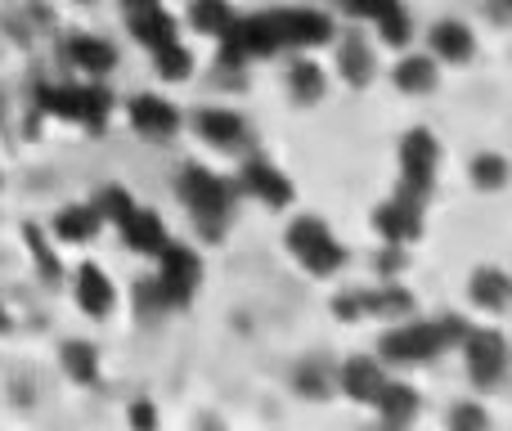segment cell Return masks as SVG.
Masks as SVG:
<instances>
[{"label": "cell", "mask_w": 512, "mask_h": 431, "mask_svg": "<svg viewBox=\"0 0 512 431\" xmlns=\"http://www.w3.org/2000/svg\"><path fill=\"white\" fill-rule=\"evenodd\" d=\"M391 81H396L400 95L423 99V95H432V90L441 86V63H436L432 54H409L405 50L396 59V68H391Z\"/></svg>", "instance_id": "7402d4cb"}, {"label": "cell", "mask_w": 512, "mask_h": 431, "mask_svg": "<svg viewBox=\"0 0 512 431\" xmlns=\"http://www.w3.org/2000/svg\"><path fill=\"white\" fill-rule=\"evenodd\" d=\"M239 189L252 198V203L270 207V212H283V207H292V198H297L288 171H283L279 162H270V158H248V162H243Z\"/></svg>", "instance_id": "7c38bea8"}, {"label": "cell", "mask_w": 512, "mask_h": 431, "mask_svg": "<svg viewBox=\"0 0 512 431\" xmlns=\"http://www.w3.org/2000/svg\"><path fill=\"white\" fill-rule=\"evenodd\" d=\"M369 409H373V414H378L387 427H405V423H414V418L423 414V400H418V391L409 387V382L387 378V382H382V391H378V400H373Z\"/></svg>", "instance_id": "603a6c76"}, {"label": "cell", "mask_w": 512, "mask_h": 431, "mask_svg": "<svg viewBox=\"0 0 512 431\" xmlns=\"http://www.w3.org/2000/svg\"><path fill=\"white\" fill-rule=\"evenodd\" d=\"M423 212H427V203H418V198H409L396 189L387 203L373 207V234H378L382 243L414 247L418 238H423Z\"/></svg>", "instance_id": "8fae6325"}, {"label": "cell", "mask_w": 512, "mask_h": 431, "mask_svg": "<svg viewBox=\"0 0 512 431\" xmlns=\"http://www.w3.org/2000/svg\"><path fill=\"white\" fill-rule=\"evenodd\" d=\"M221 68H248L256 59H274L279 54V36H274L270 14H248V18H234L221 36Z\"/></svg>", "instance_id": "ba28073f"}, {"label": "cell", "mask_w": 512, "mask_h": 431, "mask_svg": "<svg viewBox=\"0 0 512 431\" xmlns=\"http://www.w3.org/2000/svg\"><path fill=\"white\" fill-rule=\"evenodd\" d=\"M0 328H5V310H0Z\"/></svg>", "instance_id": "60d3db41"}, {"label": "cell", "mask_w": 512, "mask_h": 431, "mask_svg": "<svg viewBox=\"0 0 512 431\" xmlns=\"http://www.w3.org/2000/svg\"><path fill=\"white\" fill-rule=\"evenodd\" d=\"M405 265H409V252H405L400 243H387L378 256H373V270H378L382 279H396V274L405 270Z\"/></svg>", "instance_id": "e575fe53"}, {"label": "cell", "mask_w": 512, "mask_h": 431, "mask_svg": "<svg viewBox=\"0 0 512 431\" xmlns=\"http://www.w3.org/2000/svg\"><path fill=\"white\" fill-rule=\"evenodd\" d=\"M396 162H400V180H396L400 194L418 198V203H432L436 176H441V140H436L432 126H409L400 135Z\"/></svg>", "instance_id": "277c9868"}, {"label": "cell", "mask_w": 512, "mask_h": 431, "mask_svg": "<svg viewBox=\"0 0 512 431\" xmlns=\"http://www.w3.org/2000/svg\"><path fill=\"white\" fill-rule=\"evenodd\" d=\"M468 301L486 315H504L512 310V274L504 265H477L468 274Z\"/></svg>", "instance_id": "ac0fdd59"}, {"label": "cell", "mask_w": 512, "mask_h": 431, "mask_svg": "<svg viewBox=\"0 0 512 431\" xmlns=\"http://www.w3.org/2000/svg\"><path fill=\"white\" fill-rule=\"evenodd\" d=\"M333 382L351 405H373L382 382H387V364H382L378 355H346V360L333 369Z\"/></svg>", "instance_id": "9a60e30c"}, {"label": "cell", "mask_w": 512, "mask_h": 431, "mask_svg": "<svg viewBox=\"0 0 512 431\" xmlns=\"http://www.w3.org/2000/svg\"><path fill=\"white\" fill-rule=\"evenodd\" d=\"M81 5H86V0H81Z\"/></svg>", "instance_id": "b9f144b4"}, {"label": "cell", "mask_w": 512, "mask_h": 431, "mask_svg": "<svg viewBox=\"0 0 512 431\" xmlns=\"http://www.w3.org/2000/svg\"><path fill=\"white\" fill-rule=\"evenodd\" d=\"M436 328H441V337H445V346H459L463 337H468V319L463 315H436Z\"/></svg>", "instance_id": "d590c367"}, {"label": "cell", "mask_w": 512, "mask_h": 431, "mask_svg": "<svg viewBox=\"0 0 512 431\" xmlns=\"http://www.w3.org/2000/svg\"><path fill=\"white\" fill-rule=\"evenodd\" d=\"M140 5H153V0H122V9H140Z\"/></svg>", "instance_id": "ab89813d"}, {"label": "cell", "mask_w": 512, "mask_h": 431, "mask_svg": "<svg viewBox=\"0 0 512 431\" xmlns=\"http://www.w3.org/2000/svg\"><path fill=\"white\" fill-rule=\"evenodd\" d=\"M153 54V72H158L162 81H189L194 77V50H189L185 41H167V45H158V50H149Z\"/></svg>", "instance_id": "f546056e"}, {"label": "cell", "mask_w": 512, "mask_h": 431, "mask_svg": "<svg viewBox=\"0 0 512 431\" xmlns=\"http://www.w3.org/2000/svg\"><path fill=\"white\" fill-rule=\"evenodd\" d=\"M126 117H131L135 135H144V140L153 144H167L180 135V126H185V117H180V108L171 104L167 95H153V90H144V95H135L131 104H126Z\"/></svg>", "instance_id": "4fadbf2b"}, {"label": "cell", "mask_w": 512, "mask_h": 431, "mask_svg": "<svg viewBox=\"0 0 512 431\" xmlns=\"http://www.w3.org/2000/svg\"><path fill=\"white\" fill-rule=\"evenodd\" d=\"M234 18L239 14H234L230 0H189V9H185V23L194 27L198 36H212V41L234 23Z\"/></svg>", "instance_id": "83f0119b"}, {"label": "cell", "mask_w": 512, "mask_h": 431, "mask_svg": "<svg viewBox=\"0 0 512 431\" xmlns=\"http://www.w3.org/2000/svg\"><path fill=\"white\" fill-rule=\"evenodd\" d=\"M481 9L495 27H512V0H481Z\"/></svg>", "instance_id": "74e56055"}, {"label": "cell", "mask_w": 512, "mask_h": 431, "mask_svg": "<svg viewBox=\"0 0 512 431\" xmlns=\"http://www.w3.org/2000/svg\"><path fill=\"white\" fill-rule=\"evenodd\" d=\"M63 373L77 387H90L99 378V351L90 342H63Z\"/></svg>", "instance_id": "4dcf8cb0"}, {"label": "cell", "mask_w": 512, "mask_h": 431, "mask_svg": "<svg viewBox=\"0 0 512 431\" xmlns=\"http://www.w3.org/2000/svg\"><path fill=\"white\" fill-rule=\"evenodd\" d=\"M126 27H131V36L144 45V50H158V45H167V41H176L180 36L176 14L162 9V0L140 5V9H126Z\"/></svg>", "instance_id": "ffe728a7"}, {"label": "cell", "mask_w": 512, "mask_h": 431, "mask_svg": "<svg viewBox=\"0 0 512 431\" xmlns=\"http://www.w3.org/2000/svg\"><path fill=\"white\" fill-rule=\"evenodd\" d=\"M283 247H288V256L310 274V279H333V274L346 265L342 238H337L333 225L315 212H301L288 229H283Z\"/></svg>", "instance_id": "7a4b0ae2"}, {"label": "cell", "mask_w": 512, "mask_h": 431, "mask_svg": "<svg viewBox=\"0 0 512 431\" xmlns=\"http://www.w3.org/2000/svg\"><path fill=\"white\" fill-rule=\"evenodd\" d=\"M72 297H77V306L86 310L90 319H104V315H113V306H117V288H113V279H108L99 265H81L77 270V279H72Z\"/></svg>", "instance_id": "44dd1931"}, {"label": "cell", "mask_w": 512, "mask_h": 431, "mask_svg": "<svg viewBox=\"0 0 512 431\" xmlns=\"http://www.w3.org/2000/svg\"><path fill=\"white\" fill-rule=\"evenodd\" d=\"M122 238H126V247H131L135 256H158L162 247H167V225H162V216L158 212H149V207H135L131 216L122 220Z\"/></svg>", "instance_id": "cb8c5ba5"}, {"label": "cell", "mask_w": 512, "mask_h": 431, "mask_svg": "<svg viewBox=\"0 0 512 431\" xmlns=\"http://www.w3.org/2000/svg\"><path fill=\"white\" fill-rule=\"evenodd\" d=\"M126 418H131L135 427H158V414H153V405H144V400H140V405H135Z\"/></svg>", "instance_id": "f35d334b"}, {"label": "cell", "mask_w": 512, "mask_h": 431, "mask_svg": "<svg viewBox=\"0 0 512 431\" xmlns=\"http://www.w3.org/2000/svg\"><path fill=\"white\" fill-rule=\"evenodd\" d=\"M176 194L185 203L189 220H194L203 243H221L234 225V185L221 171L203 167V162H185L176 171Z\"/></svg>", "instance_id": "6da1fadb"}, {"label": "cell", "mask_w": 512, "mask_h": 431, "mask_svg": "<svg viewBox=\"0 0 512 431\" xmlns=\"http://www.w3.org/2000/svg\"><path fill=\"white\" fill-rule=\"evenodd\" d=\"M99 212L95 203H77V207H63L59 216H54V234L63 238V243H90V238L99 234Z\"/></svg>", "instance_id": "f1b7e54d"}, {"label": "cell", "mask_w": 512, "mask_h": 431, "mask_svg": "<svg viewBox=\"0 0 512 431\" xmlns=\"http://www.w3.org/2000/svg\"><path fill=\"white\" fill-rule=\"evenodd\" d=\"M41 108L63 122H81L86 131H104L108 113H113V95H108L104 81H90V86H54L41 90Z\"/></svg>", "instance_id": "52a82bcc"}, {"label": "cell", "mask_w": 512, "mask_h": 431, "mask_svg": "<svg viewBox=\"0 0 512 431\" xmlns=\"http://www.w3.org/2000/svg\"><path fill=\"white\" fill-rule=\"evenodd\" d=\"M445 351L450 346H445L436 319H418V315L391 319V328L378 337V360L387 369H423V364H432Z\"/></svg>", "instance_id": "3957f363"}, {"label": "cell", "mask_w": 512, "mask_h": 431, "mask_svg": "<svg viewBox=\"0 0 512 431\" xmlns=\"http://www.w3.org/2000/svg\"><path fill=\"white\" fill-rule=\"evenodd\" d=\"M468 180L477 194H504L512 185V162L495 149H481V153H472V162H468Z\"/></svg>", "instance_id": "4316f807"}, {"label": "cell", "mask_w": 512, "mask_h": 431, "mask_svg": "<svg viewBox=\"0 0 512 431\" xmlns=\"http://www.w3.org/2000/svg\"><path fill=\"white\" fill-rule=\"evenodd\" d=\"M333 369L337 364H328L324 355H310V360H297V369H292V391H297L301 400H328L337 391L333 382Z\"/></svg>", "instance_id": "484cf974"}, {"label": "cell", "mask_w": 512, "mask_h": 431, "mask_svg": "<svg viewBox=\"0 0 512 431\" xmlns=\"http://www.w3.org/2000/svg\"><path fill=\"white\" fill-rule=\"evenodd\" d=\"M445 423H450V427H459V431H468V427L486 431L490 423H495V414H490L486 405H477V400H463V405H454L450 414H445Z\"/></svg>", "instance_id": "836d02e7"}, {"label": "cell", "mask_w": 512, "mask_h": 431, "mask_svg": "<svg viewBox=\"0 0 512 431\" xmlns=\"http://www.w3.org/2000/svg\"><path fill=\"white\" fill-rule=\"evenodd\" d=\"M153 261H158L153 288H158V297H162V310L194 306V297L203 292V274H207L203 252H194L189 243H171L167 238V247H162Z\"/></svg>", "instance_id": "5b68a950"}, {"label": "cell", "mask_w": 512, "mask_h": 431, "mask_svg": "<svg viewBox=\"0 0 512 431\" xmlns=\"http://www.w3.org/2000/svg\"><path fill=\"white\" fill-rule=\"evenodd\" d=\"M274 36H279V50H319L337 36V23L328 9L319 5H288V9H270Z\"/></svg>", "instance_id": "9c48e42d"}, {"label": "cell", "mask_w": 512, "mask_h": 431, "mask_svg": "<svg viewBox=\"0 0 512 431\" xmlns=\"http://www.w3.org/2000/svg\"><path fill=\"white\" fill-rule=\"evenodd\" d=\"M333 72L342 77V86L369 90L373 81H378V50H373L369 36L346 32L342 41L333 45Z\"/></svg>", "instance_id": "5bb4252c"}, {"label": "cell", "mask_w": 512, "mask_h": 431, "mask_svg": "<svg viewBox=\"0 0 512 431\" xmlns=\"http://www.w3.org/2000/svg\"><path fill=\"white\" fill-rule=\"evenodd\" d=\"M337 14L355 18V23H369L382 36V45H409L414 41V18H409L405 0H328Z\"/></svg>", "instance_id": "30bf717a"}, {"label": "cell", "mask_w": 512, "mask_h": 431, "mask_svg": "<svg viewBox=\"0 0 512 431\" xmlns=\"http://www.w3.org/2000/svg\"><path fill=\"white\" fill-rule=\"evenodd\" d=\"M27 243H32L36 261H41V274H45V279H54V274H59V261H54V256H50V247L41 243V234H36V229H27Z\"/></svg>", "instance_id": "8d00e7d4"}, {"label": "cell", "mask_w": 512, "mask_h": 431, "mask_svg": "<svg viewBox=\"0 0 512 431\" xmlns=\"http://www.w3.org/2000/svg\"><path fill=\"white\" fill-rule=\"evenodd\" d=\"M194 135L221 153H234L248 144V117L239 108H198L194 113Z\"/></svg>", "instance_id": "e0dca14e"}, {"label": "cell", "mask_w": 512, "mask_h": 431, "mask_svg": "<svg viewBox=\"0 0 512 431\" xmlns=\"http://www.w3.org/2000/svg\"><path fill=\"white\" fill-rule=\"evenodd\" d=\"M427 54L441 68H463V63L477 59V32L463 18H436L427 27Z\"/></svg>", "instance_id": "2e32d148"}, {"label": "cell", "mask_w": 512, "mask_h": 431, "mask_svg": "<svg viewBox=\"0 0 512 431\" xmlns=\"http://www.w3.org/2000/svg\"><path fill=\"white\" fill-rule=\"evenodd\" d=\"M459 351H463L468 382L477 391H495L499 382L512 373V346H508V337L499 333V328H490V324L468 328V337L459 342Z\"/></svg>", "instance_id": "8992f818"}, {"label": "cell", "mask_w": 512, "mask_h": 431, "mask_svg": "<svg viewBox=\"0 0 512 431\" xmlns=\"http://www.w3.org/2000/svg\"><path fill=\"white\" fill-rule=\"evenodd\" d=\"M68 59L77 72H86L90 81H104L108 72L117 68V50L104 41V36H72L68 41Z\"/></svg>", "instance_id": "d4e9b609"}, {"label": "cell", "mask_w": 512, "mask_h": 431, "mask_svg": "<svg viewBox=\"0 0 512 431\" xmlns=\"http://www.w3.org/2000/svg\"><path fill=\"white\" fill-rule=\"evenodd\" d=\"M95 212H99V220H113V225H122V220L135 212V198L126 194L122 185H108V189H99Z\"/></svg>", "instance_id": "1f68e13d"}, {"label": "cell", "mask_w": 512, "mask_h": 431, "mask_svg": "<svg viewBox=\"0 0 512 431\" xmlns=\"http://www.w3.org/2000/svg\"><path fill=\"white\" fill-rule=\"evenodd\" d=\"M333 315L342 319V324H364L369 319V292L364 288H346L333 297Z\"/></svg>", "instance_id": "d6a6232c"}, {"label": "cell", "mask_w": 512, "mask_h": 431, "mask_svg": "<svg viewBox=\"0 0 512 431\" xmlns=\"http://www.w3.org/2000/svg\"><path fill=\"white\" fill-rule=\"evenodd\" d=\"M283 86H288V99L297 108H319L328 95V72L301 50V54H292L288 72H283Z\"/></svg>", "instance_id": "d6986e66"}]
</instances>
